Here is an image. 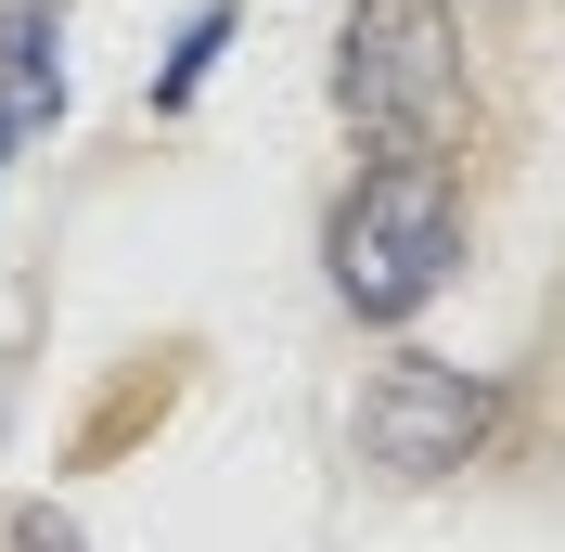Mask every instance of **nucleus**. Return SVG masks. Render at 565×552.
<instances>
[{
    "instance_id": "f257e3e1",
    "label": "nucleus",
    "mask_w": 565,
    "mask_h": 552,
    "mask_svg": "<svg viewBox=\"0 0 565 552\" xmlns=\"http://www.w3.org/2000/svg\"><path fill=\"white\" fill-rule=\"evenodd\" d=\"M321 257H334V296H348L360 321H412L437 283L462 270V193L437 155H386V168L348 180V206H334V232H321Z\"/></svg>"
},
{
    "instance_id": "f03ea898",
    "label": "nucleus",
    "mask_w": 565,
    "mask_h": 552,
    "mask_svg": "<svg viewBox=\"0 0 565 552\" xmlns=\"http://www.w3.org/2000/svg\"><path fill=\"white\" fill-rule=\"evenodd\" d=\"M334 116L386 155H424V141L462 116V26L450 0H360L334 26Z\"/></svg>"
},
{
    "instance_id": "7ed1b4c3",
    "label": "nucleus",
    "mask_w": 565,
    "mask_h": 552,
    "mask_svg": "<svg viewBox=\"0 0 565 552\" xmlns=\"http://www.w3.org/2000/svg\"><path fill=\"white\" fill-rule=\"evenodd\" d=\"M489 424H501V385L462 373V360H424V347H398L386 373L360 385V463H373L386 488L462 476V463L489 449Z\"/></svg>"
},
{
    "instance_id": "20e7f679",
    "label": "nucleus",
    "mask_w": 565,
    "mask_h": 552,
    "mask_svg": "<svg viewBox=\"0 0 565 552\" xmlns=\"http://www.w3.org/2000/svg\"><path fill=\"white\" fill-rule=\"evenodd\" d=\"M0 116H13V129L65 116V26H52L39 0H13V13H0Z\"/></svg>"
},
{
    "instance_id": "39448f33",
    "label": "nucleus",
    "mask_w": 565,
    "mask_h": 552,
    "mask_svg": "<svg viewBox=\"0 0 565 552\" xmlns=\"http://www.w3.org/2000/svg\"><path fill=\"white\" fill-rule=\"evenodd\" d=\"M218 52H232V0H206V13L180 26L168 77H154V116H180V104H193V91H206V65H218Z\"/></svg>"
},
{
    "instance_id": "423d86ee",
    "label": "nucleus",
    "mask_w": 565,
    "mask_h": 552,
    "mask_svg": "<svg viewBox=\"0 0 565 552\" xmlns=\"http://www.w3.org/2000/svg\"><path fill=\"white\" fill-rule=\"evenodd\" d=\"M0 552H90V540H77L52 501H13V514H0Z\"/></svg>"
},
{
    "instance_id": "0eeeda50",
    "label": "nucleus",
    "mask_w": 565,
    "mask_h": 552,
    "mask_svg": "<svg viewBox=\"0 0 565 552\" xmlns=\"http://www.w3.org/2000/svg\"><path fill=\"white\" fill-rule=\"evenodd\" d=\"M0 141H13V116H0Z\"/></svg>"
}]
</instances>
